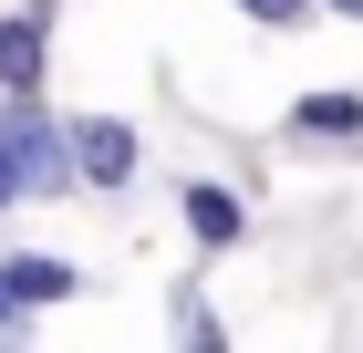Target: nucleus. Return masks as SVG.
I'll return each instance as SVG.
<instances>
[{
	"label": "nucleus",
	"instance_id": "obj_1",
	"mask_svg": "<svg viewBox=\"0 0 363 353\" xmlns=\"http://www.w3.org/2000/svg\"><path fill=\"white\" fill-rule=\"evenodd\" d=\"M0 146L21 156V177H31V197H62V188H84V166H73V136H52L31 104H0Z\"/></svg>",
	"mask_w": 363,
	"mask_h": 353
},
{
	"label": "nucleus",
	"instance_id": "obj_2",
	"mask_svg": "<svg viewBox=\"0 0 363 353\" xmlns=\"http://www.w3.org/2000/svg\"><path fill=\"white\" fill-rule=\"evenodd\" d=\"M73 166H84V188H125L135 177V125H114V114L73 125Z\"/></svg>",
	"mask_w": 363,
	"mask_h": 353
},
{
	"label": "nucleus",
	"instance_id": "obj_3",
	"mask_svg": "<svg viewBox=\"0 0 363 353\" xmlns=\"http://www.w3.org/2000/svg\"><path fill=\"white\" fill-rule=\"evenodd\" d=\"M0 83H11V104L42 94V11H11L0 21Z\"/></svg>",
	"mask_w": 363,
	"mask_h": 353
},
{
	"label": "nucleus",
	"instance_id": "obj_4",
	"mask_svg": "<svg viewBox=\"0 0 363 353\" xmlns=\"http://www.w3.org/2000/svg\"><path fill=\"white\" fill-rule=\"evenodd\" d=\"M0 291L21 301V312H42V301H73V260H52V249H21V260H0Z\"/></svg>",
	"mask_w": 363,
	"mask_h": 353
},
{
	"label": "nucleus",
	"instance_id": "obj_5",
	"mask_svg": "<svg viewBox=\"0 0 363 353\" xmlns=\"http://www.w3.org/2000/svg\"><path fill=\"white\" fill-rule=\"evenodd\" d=\"M187 229H197L208 249H228L239 229H250V218H239V197H228V188H208V177H187Z\"/></svg>",
	"mask_w": 363,
	"mask_h": 353
},
{
	"label": "nucleus",
	"instance_id": "obj_6",
	"mask_svg": "<svg viewBox=\"0 0 363 353\" xmlns=\"http://www.w3.org/2000/svg\"><path fill=\"white\" fill-rule=\"evenodd\" d=\"M301 136H363V104L353 94H301Z\"/></svg>",
	"mask_w": 363,
	"mask_h": 353
},
{
	"label": "nucleus",
	"instance_id": "obj_7",
	"mask_svg": "<svg viewBox=\"0 0 363 353\" xmlns=\"http://www.w3.org/2000/svg\"><path fill=\"white\" fill-rule=\"evenodd\" d=\"M177 353H228V343H218V312H208L187 281H177Z\"/></svg>",
	"mask_w": 363,
	"mask_h": 353
},
{
	"label": "nucleus",
	"instance_id": "obj_8",
	"mask_svg": "<svg viewBox=\"0 0 363 353\" xmlns=\"http://www.w3.org/2000/svg\"><path fill=\"white\" fill-rule=\"evenodd\" d=\"M0 353H31V312H21L11 291H0Z\"/></svg>",
	"mask_w": 363,
	"mask_h": 353
},
{
	"label": "nucleus",
	"instance_id": "obj_9",
	"mask_svg": "<svg viewBox=\"0 0 363 353\" xmlns=\"http://www.w3.org/2000/svg\"><path fill=\"white\" fill-rule=\"evenodd\" d=\"M239 11H250V21H301L311 0H239Z\"/></svg>",
	"mask_w": 363,
	"mask_h": 353
},
{
	"label": "nucleus",
	"instance_id": "obj_10",
	"mask_svg": "<svg viewBox=\"0 0 363 353\" xmlns=\"http://www.w3.org/2000/svg\"><path fill=\"white\" fill-rule=\"evenodd\" d=\"M11 197H31V177H21V156L0 146V208H11Z\"/></svg>",
	"mask_w": 363,
	"mask_h": 353
},
{
	"label": "nucleus",
	"instance_id": "obj_11",
	"mask_svg": "<svg viewBox=\"0 0 363 353\" xmlns=\"http://www.w3.org/2000/svg\"><path fill=\"white\" fill-rule=\"evenodd\" d=\"M322 11H342V21H363V0H322Z\"/></svg>",
	"mask_w": 363,
	"mask_h": 353
}]
</instances>
